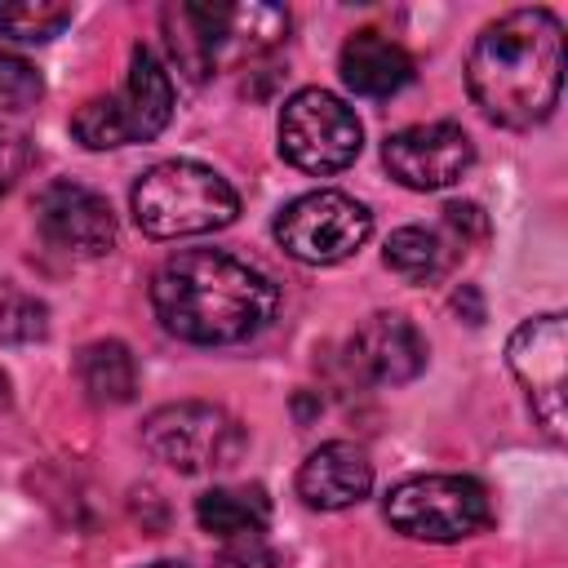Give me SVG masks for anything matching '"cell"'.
<instances>
[{"label":"cell","mask_w":568,"mask_h":568,"mask_svg":"<svg viewBox=\"0 0 568 568\" xmlns=\"http://www.w3.org/2000/svg\"><path fill=\"white\" fill-rule=\"evenodd\" d=\"M151 306L164 333L195 346L257 337L280 306V288L253 262L222 248H182L151 280Z\"/></svg>","instance_id":"6da1fadb"},{"label":"cell","mask_w":568,"mask_h":568,"mask_svg":"<svg viewBox=\"0 0 568 568\" xmlns=\"http://www.w3.org/2000/svg\"><path fill=\"white\" fill-rule=\"evenodd\" d=\"M466 89L484 120L532 129L550 120L564 89V27L550 9H510L488 22L466 58Z\"/></svg>","instance_id":"7a4b0ae2"},{"label":"cell","mask_w":568,"mask_h":568,"mask_svg":"<svg viewBox=\"0 0 568 568\" xmlns=\"http://www.w3.org/2000/svg\"><path fill=\"white\" fill-rule=\"evenodd\" d=\"M129 209L142 235L182 240L231 226L240 217V195L217 169L200 160H160L133 182Z\"/></svg>","instance_id":"3957f363"},{"label":"cell","mask_w":568,"mask_h":568,"mask_svg":"<svg viewBox=\"0 0 568 568\" xmlns=\"http://www.w3.org/2000/svg\"><path fill=\"white\" fill-rule=\"evenodd\" d=\"M169 120H173V80L146 44H133L129 49V75H124L120 93L89 98L71 115V133L89 151H115L129 142L160 138Z\"/></svg>","instance_id":"277c9868"},{"label":"cell","mask_w":568,"mask_h":568,"mask_svg":"<svg viewBox=\"0 0 568 568\" xmlns=\"http://www.w3.org/2000/svg\"><path fill=\"white\" fill-rule=\"evenodd\" d=\"M386 524L413 541H462L493 524V497L470 475H413L386 493Z\"/></svg>","instance_id":"5b68a950"},{"label":"cell","mask_w":568,"mask_h":568,"mask_svg":"<svg viewBox=\"0 0 568 568\" xmlns=\"http://www.w3.org/2000/svg\"><path fill=\"white\" fill-rule=\"evenodd\" d=\"M142 444L155 462L173 466L178 475H200V470H226L244 453V426L204 399H178L155 408L142 422Z\"/></svg>","instance_id":"8992f818"},{"label":"cell","mask_w":568,"mask_h":568,"mask_svg":"<svg viewBox=\"0 0 568 568\" xmlns=\"http://www.w3.org/2000/svg\"><path fill=\"white\" fill-rule=\"evenodd\" d=\"M364 146L359 115L328 89H297L280 106V155L302 173H342Z\"/></svg>","instance_id":"52a82bcc"},{"label":"cell","mask_w":568,"mask_h":568,"mask_svg":"<svg viewBox=\"0 0 568 568\" xmlns=\"http://www.w3.org/2000/svg\"><path fill=\"white\" fill-rule=\"evenodd\" d=\"M373 235V213L346 191H306L275 213V240L306 266L346 262Z\"/></svg>","instance_id":"ba28073f"},{"label":"cell","mask_w":568,"mask_h":568,"mask_svg":"<svg viewBox=\"0 0 568 568\" xmlns=\"http://www.w3.org/2000/svg\"><path fill=\"white\" fill-rule=\"evenodd\" d=\"M506 364L528 395L532 417L550 439H564V368H568V324L559 311L524 320L506 342Z\"/></svg>","instance_id":"9c48e42d"},{"label":"cell","mask_w":568,"mask_h":568,"mask_svg":"<svg viewBox=\"0 0 568 568\" xmlns=\"http://www.w3.org/2000/svg\"><path fill=\"white\" fill-rule=\"evenodd\" d=\"M382 164L408 191H444L462 182L466 169L475 164V142L453 120L408 124L382 142Z\"/></svg>","instance_id":"30bf717a"},{"label":"cell","mask_w":568,"mask_h":568,"mask_svg":"<svg viewBox=\"0 0 568 568\" xmlns=\"http://www.w3.org/2000/svg\"><path fill=\"white\" fill-rule=\"evenodd\" d=\"M36 226L44 244L67 257H102L115 248V235H120L106 195H98L84 182H67V178L49 182L36 195Z\"/></svg>","instance_id":"8fae6325"},{"label":"cell","mask_w":568,"mask_h":568,"mask_svg":"<svg viewBox=\"0 0 568 568\" xmlns=\"http://www.w3.org/2000/svg\"><path fill=\"white\" fill-rule=\"evenodd\" d=\"M426 337L413 320L395 315V311H377L368 315L355 333H351V346H346V359L351 368L373 382V386H404L413 382L422 368H426Z\"/></svg>","instance_id":"7c38bea8"},{"label":"cell","mask_w":568,"mask_h":568,"mask_svg":"<svg viewBox=\"0 0 568 568\" xmlns=\"http://www.w3.org/2000/svg\"><path fill=\"white\" fill-rule=\"evenodd\" d=\"M373 493V462L351 439L320 444L297 470V497L311 510H346Z\"/></svg>","instance_id":"4fadbf2b"},{"label":"cell","mask_w":568,"mask_h":568,"mask_svg":"<svg viewBox=\"0 0 568 568\" xmlns=\"http://www.w3.org/2000/svg\"><path fill=\"white\" fill-rule=\"evenodd\" d=\"M337 75L359 98H390L413 80V58L399 40L368 27V31L346 36V44L337 53Z\"/></svg>","instance_id":"5bb4252c"},{"label":"cell","mask_w":568,"mask_h":568,"mask_svg":"<svg viewBox=\"0 0 568 568\" xmlns=\"http://www.w3.org/2000/svg\"><path fill=\"white\" fill-rule=\"evenodd\" d=\"M164 40H169V53L186 80H195V84L209 80L213 67L226 58L222 4H195V0L169 4L164 9Z\"/></svg>","instance_id":"9a60e30c"},{"label":"cell","mask_w":568,"mask_h":568,"mask_svg":"<svg viewBox=\"0 0 568 568\" xmlns=\"http://www.w3.org/2000/svg\"><path fill=\"white\" fill-rule=\"evenodd\" d=\"M75 377H80V390L93 399V404H129L138 395V359L124 342L115 337H102V342H89L80 355H75Z\"/></svg>","instance_id":"2e32d148"},{"label":"cell","mask_w":568,"mask_h":568,"mask_svg":"<svg viewBox=\"0 0 568 568\" xmlns=\"http://www.w3.org/2000/svg\"><path fill=\"white\" fill-rule=\"evenodd\" d=\"M266 519H271V501L257 484L253 488H209L195 497V524L217 541H231L244 532H266Z\"/></svg>","instance_id":"e0dca14e"},{"label":"cell","mask_w":568,"mask_h":568,"mask_svg":"<svg viewBox=\"0 0 568 568\" xmlns=\"http://www.w3.org/2000/svg\"><path fill=\"white\" fill-rule=\"evenodd\" d=\"M382 262H386L399 280L426 284V280H435V275L448 266V248H444V240H439L435 231H426V226H399V231L386 240Z\"/></svg>","instance_id":"ac0fdd59"},{"label":"cell","mask_w":568,"mask_h":568,"mask_svg":"<svg viewBox=\"0 0 568 568\" xmlns=\"http://www.w3.org/2000/svg\"><path fill=\"white\" fill-rule=\"evenodd\" d=\"M71 4L53 0H0V36L22 40V44H44L62 27H71Z\"/></svg>","instance_id":"d6986e66"},{"label":"cell","mask_w":568,"mask_h":568,"mask_svg":"<svg viewBox=\"0 0 568 568\" xmlns=\"http://www.w3.org/2000/svg\"><path fill=\"white\" fill-rule=\"evenodd\" d=\"M49 333V306L22 293L13 280H0V342H40Z\"/></svg>","instance_id":"ffe728a7"},{"label":"cell","mask_w":568,"mask_h":568,"mask_svg":"<svg viewBox=\"0 0 568 568\" xmlns=\"http://www.w3.org/2000/svg\"><path fill=\"white\" fill-rule=\"evenodd\" d=\"M40 98H44V75L27 58L0 49V111H27Z\"/></svg>","instance_id":"44dd1931"},{"label":"cell","mask_w":568,"mask_h":568,"mask_svg":"<svg viewBox=\"0 0 568 568\" xmlns=\"http://www.w3.org/2000/svg\"><path fill=\"white\" fill-rule=\"evenodd\" d=\"M280 555L271 550L266 532H244V537H231L222 541L217 550V568H275Z\"/></svg>","instance_id":"7402d4cb"},{"label":"cell","mask_w":568,"mask_h":568,"mask_svg":"<svg viewBox=\"0 0 568 568\" xmlns=\"http://www.w3.org/2000/svg\"><path fill=\"white\" fill-rule=\"evenodd\" d=\"M27 164H31V146H27V138L0 124V191H9V186L27 173Z\"/></svg>","instance_id":"603a6c76"},{"label":"cell","mask_w":568,"mask_h":568,"mask_svg":"<svg viewBox=\"0 0 568 568\" xmlns=\"http://www.w3.org/2000/svg\"><path fill=\"white\" fill-rule=\"evenodd\" d=\"M142 568H191V564H182V559H155V564H142Z\"/></svg>","instance_id":"cb8c5ba5"},{"label":"cell","mask_w":568,"mask_h":568,"mask_svg":"<svg viewBox=\"0 0 568 568\" xmlns=\"http://www.w3.org/2000/svg\"><path fill=\"white\" fill-rule=\"evenodd\" d=\"M9 404V377H4V368H0V408Z\"/></svg>","instance_id":"d4e9b609"}]
</instances>
